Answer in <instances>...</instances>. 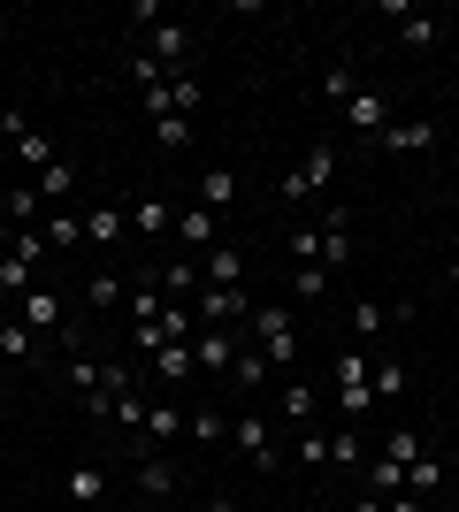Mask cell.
Wrapping results in <instances>:
<instances>
[{
    "instance_id": "6da1fadb",
    "label": "cell",
    "mask_w": 459,
    "mask_h": 512,
    "mask_svg": "<svg viewBox=\"0 0 459 512\" xmlns=\"http://www.w3.org/2000/svg\"><path fill=\"white\" fill-rule=\"evenodd\" d=\"M253 344H261V360L268 367H291L299 360V329H291V306H253Z\"/></svg>"
},
{
    "instance_id": "7a4b0ae2",
    "label": "cell",
    "mask_w": 459,
    "mask_h": 512,
    "mask_svg": "<svg viewBox=\"0 0 459 512\" xmlns=\"http://www.w3.org/2000/svg\"><path fill=\"white\" fill-rule=\"evenodd\" d=\"M329 398H337V413H345V421H360V413L375 406V383H368V352H345V360H337V375H329Z\"/></svg>"
},
{
    "instance_id": "3957f363",
    "label": "cell",
    "mask_w": 459,
    "mask_h": 512,
    "mask_svg": "<svg viewBox=\"0 0 459 512\" xmlns=\"http://www.w3.org/2000/svg\"><path fill=\"white\" fill-rule=\"evenodd\" d=\"M192 321H199V329H245V321H253V299H245V283H238V291H215V283H199Z\"/></svg>"
},
{
    "instance_id": "277c9868",
    "label": "cell",
    "mask_w": 459,
    "mask_h": 512,
    "mask_svg": "<svg viewBox=\"0 0 459 512\" xmlns=\"http://www.w3.org/2000/svg\"><path fill=\"white\" fill-rule=\"evenodd\" d=\"M345 123H352V138H360V146H375V138L398 123V115H391V92H383V85H360V92L345 100Z\"/></svg>"
},
{
    "instance_id": "5b68a950",
    "label": "cell",
    "mask_w": 459,
    "mask_h": 512,
    "mask_svg": "<svg viewBox=\"0 0 459 512\" xmlns=\"http://www.w3.org/2000/svg\"><path fill=\"white\" fill-rule=\"evenodd\" d=\"M0 130H8V146H16V169H23V176H39L46 161H62V153L46 146V130L23 123V107H0Z\"/></svg>"
},
{
    "instance_id": "8992f818",
    "label": "cell",
    "mask_w": 459,
    "mask_h": 512,
    "mask_svg": "<svg viewBox=\"0 0 459 512\" xmlns=\"http://www.w3.org/2000/svg\"><path fill=\"white\" fill-rule=\"evenodd\" d=\"M230 444H238V459H245L253 474L276 467V428H268L261 413H238V421H230Z\"/></svg>"
},
{
    "instance_id": "52a82bcc",
    "label": "cell",
    "mask_w": 459,
    "mask_h": 512,
    "mask_svg": "<svg viewBox=\"0 0 459 512\" xmlns=\"http://www.w3.org/2000/svg\"><path fill=\"white\" fill-rule=\"evenodd\" d=\"M329 176H337V146H314L299 161V169L284 176V207H299V199H314V192H329Z\"/></svg>"
},
{
    "instance_id": "ba28073f",
    "label": "cell",
    "mask_w": 459,
    "mask_h": 512,
    "mask_svg": "<svg viewBox=\"0 0 459 512\" xmlns=\"http://www.w3.org/2000/svg\"><path fill=\"white\" fill-rule=\"evenodd\" d=\"M192 360H199V375H230V360H238V329H199Z\"/></svg>"
},
{
    "instance_id": "9c48e42d",
    "label": "cell",
    "mask_w": 459,
    "mask_h": 512,
    "mask_svg": "<svg viewBox=\"0 0 459 512\" xmlns=\"http://www.w3.org/2000/svg\"><path fill=\"white\" fill-rule=\"evenodd\" d=\"M39 214H46L39 184H8V192H0V222H8V230H39Z\"/></svg>"
},
{
    "instance_id": "30bf717a",
    "label": "cell",
    "mask_w": 459,
    "mask_h": 512,
    "mask_svg": "<svg viewBox=\"0 0 459 512\" xmlns=\"http://www.w3.org/2000/svg\"><path fill=\"white\" fill-rule=\"evenodd\" d=\"M199 283H215V291H238V283H245V253H238V245H215V253H199Z\"/></svg>"
},
{
    "instance_id": "8fae6325",
    "label": "cell",
    "mask_w": 459,
    "mask_h": 512,
    "mask_svg": "<svg viewBox=\"0 0 459 512\" xmlns=\"http://www.w3.org/2000/svg\"><path fill=\"white\" fill-rule=\"evenodd\" d=\"M146 54L176 77V69L192 62V31H184V23H153V46H146Z\"/></svg>"
},
{
    "instance_id": "7c38bea8",
    "label": "cell",
    "mask_w": 459,
    "mask_h": 512,
    "mask_svg": "<svg viewBox=\"0 0 459 512\" xmlns=\"http://www.w3.org/2000/svg\"><path fill=\"white\" fill-rule=\"evenodd\" d=\"M153 375H161L169 390L199 383V360H192V344H153Z\"/></svg>"
},
{
    "instance_id": "4fadbf2b",
    "label": "cell",
    "mask_w": 459,
    "mask_h": 512,
    "mask_svg": "<svg viewBox=\"0 0 459 512\" xmlns=\"http://www.w3.org/2000/svg\"><path fill=\"white\" fill-rule=\"evenodd\" d=\"M16 321H31V329H54V337H62V299H54L46 283H31V291L16 299Z\"/></svg>"
},
{
    "instance_id": "5bb4252c",
    "label": "cell",
    "mask_w": 459,
    "mask_h": 512,
    "mask_svg": "<svg viewBox=\"0 0 459 512\" xmlns=\"http://www.w3.org/2000/svg\"><path fill=\"white\" fill-rule=\"evenodd\" d=\"M352 260V207H329L322 222V268H345Z\"/></svg>"
},
{
    "instance_id": "9a60e30c",
    "label": "cell",
    "mask_w": 459,
    "mask_h": 512,
    "mask_svg": "<svg viewBox=\"0 0 459 512\" xmlns=\"http://www.w3.org/2000/svg\"><path fill=\"white\" fill-rule=\"evenodd\" d=\"M176 237L192 245V260H199V253H215V245H222V237H215V214H207V207H176Z\"/></svg>"
},
{
    "instance_id": "2e32d148",
    "label": "cell",
    "mask_w": 459,
    "mask_h": 512,
    "mask_svg": "<svg viewBox=\"0 0 459 512\" xmlns=\"http://www.w3.org/2000/svg\"><path fill=\"white\" fill-rule=\"evenodd\" d=\"M31 184H39V199H46V207H69V199H77V161H46V169L31 176Z\"/></svg>"
},
{
    "instance_id": "e0dca14e",
    "label": "cell",
    "mask_w": 459,
    "mask_h": 512,
    "mask_svg": "<svg viewBox=\"0 0 459 512\" xmlns=\"http://www.w3.org/2000/svg\"><path fill=\"white\" fill-rule=\"evenodd\" d=\"M421 146H437V123H421V115L414 123H391L375 138V153H421Z\"/></svg>"
},
{
    "instance_id": "ac0fdd59",
    "label": "cell",
    "mask_w": 459,
    "mask_h": 512,
    "mask_svg": "<svg viewBox=\"0 0 459 512\" xmlns=\"http://www.w3.org/2000/svg\"><path fill=\"white\" fill-rule=\"evenodd\" d=\"M62 490H69V505H100V497H108V474L92 467V459H77V467L62 474Z\"/></svg>"
},
{
    "instance_id": "d6986e66",
    "label": "cell",
    "mask_w": 459,
    "mask_h": 512,
    "mask_svg": "<svg viewBox=\"0 0 459 512\" xmlns=\"http://www.w3.org/2000/svg\"><path fill=\"white\" fill-rule=\"evenodd\" d=\"M391 16H398V39L414 46V54H429V46H437V16H414L406 0H391Z\"/></svg>"
},
{
    "instance_id": "ffe728a7",
    "label": "cell",
    "mask_w": 459,
    "mask_h": 512,
    "mask_svg": "<svg viewBox=\"0 0 459 512\" xmlns=\"http://www.w3.org/2000/svg\"><path fill=\"white\" fill-rule=\"evenodd\" d=\"M85 237H92V245H115V237H131V207H92V214H85Z\"/></svg>"
},
{
    "instance_id": "44dd1931",
    "label": "cell",
    "mask_w": 459,
    "mask_h": 512,
    "mask_svg": "<svg viewBox=\"0 0 459 512\" xmlns=\"http://www.w3.org/2000/svg\"><path fill=\"white\" fill-rule=\"evenodd\" d=\"M169 222H176L169 199H131V230L138 237H169Z\"/></svg>"
},
{
    "instance_id": "7402d4cb",
    "label": "cell",
    "mask_w": 459,
    "mask_h": 512,
    "mask_svg": "<svg viewBox=\"0 0 459 512\" xmlns=\"http://www.w3.org/2000/svg\"><path fill=\"white\" fill-rule=\"evenodd\" d=\"M314 413H322V390L291 375V390H284V421H291V428H314Z\"/></svg>"
},
{
    "instance_id": "603a6c76",
    "label": "cell",
    "mask_w": 459,
    "mask_h": 512,
    "mask_svg": "<svg viewBox=\"0 0 459 512\" xmlns=\"http://www.w3.org/2000/svg\"><path fill=\"white\" fill-rule=\"evenodd\" d=\"M46 245H54V253L85 245V214H69V207H46Z\"/></svg>"
},
{
    "instance_id": "cb8c5ba5",
    "label": "cell",
    "mask_w": 459,
    "mask_h": 512,
    "mask_svg": "<svg viewBox=\"0 0 459 512\" xmlns=\"http://www.w3.org/2000/svg\"><path fill=\"white\" fill-rule=\"evenodd\" d=\"M268 375H276V367L261 360V344H238V360H230V383H238V390H261Z\"/></svg>"
},
{
    "instance_id": "d4e9b609",
    "label": "cell",
    "mask_w": 459,
    "mask_h": 512,
    "mask_svg": "<svg viewBox=\"0 0 459 512\" xmlns=\"http://www.w3.org/2000/svg\"><path fill=\"white\" fill-rule=\"evenodd\" d=\"M161 291H169V306L199 299V260H169V268H161Z\"/></svg>"
},
{
    "instance_id": "484cf974",
    "label": "cell",
    "mask_w": 459,
    "mask_h": 512,
    "mask_svg": "<svg viewBox=\"0 0 459 512\" xmlns=\"http://www.w3.org/2000/svg\"><path fill=\"white\" fill-rule=\"evenodd\" d=\"M398 490H406V467L383 459V451H368V497H398Z\"/></svg>"
},
{
    "instance_id": "4316f807",
    "label": "cell",
    "mask_w": 459,
    "mask_h": 512,
    "mask_svg": "<svg viewBox=\"0 0 459 512\" xmlns=\"http://www.w3.org/2000/svg\"><path fill=\"white\" fill-rule=\"evenodd\" d=\"M360 459H368V444H360V421L329 428V467H360Z\"/></svg>"
},
{
    "instance_id": "83f0119b",
    "label": "cell",
    "mask_w": 459,
    "mask_h": 512,
    "mask_svg": "<svg viewBox=\"0 0 459 512\" xmlns=\"http://www.w3.org/2000/svg\"><path fill=\"white\" fill-rule=\"evenodd\" d=\"M176 482H184V474H176L169 459H138V490L146 497H176Z\"/></svg>"
},
{
    "instance_id": "f1b7e54d",
    "label": "cell",
    "mask_w": 459,
    "mask_h": 512,
    "mask_svg": "<svg viewBox=\"0 0 459 512\" xmlns=\"http://www.w3.org/2000/svg\"><path fill=\"white\" fill-rule=\"evenodd\" d=\"M230 199H238V176H230V169H207V176H199V207H207V214L230 207Z\"/></svg>"
},
{
    "instance_id": "f546056e",
    "label": "cell",
    "mask_w": 459,
    "mask_h": 512,
    "mask_svg": "<svg viewBox=\"0 0 459 512\" xmlns=\"http://www.w3.org/2000/svg\"><path fill=\"white\" fill-rule=\"evenodd\" d=\"M406 490H414V497H437V490H444V459H429V451H421L414 467H406Z\"/></svg>"
},
{
    "instance_id": "4dcf8cb0",
    "label": "cell",
    "mask_w": 459,
    "mask_h": 512,
    "mask_svg": "<svg viewBox=\"0 0 459 512\" xmlns=\"http://www.w3.org/2000/svg\"><path fill=\"white\" fill-rule=\"evenodd\" d=\"M184 421H192V413L176 406V398H169V406H146V436H161V444H169V436H184Z\"/></svg>"
},
{
    "instance_id": "1f68e13d",
    "label": "cell",
    "mask_w": 459,
    "mask_h": 512,
    "mask_svg": "<svg viewBox=\"0 0 459 512\" xmlns=\"http://www.w3.org/2000/svg\"><path fill=\"white\" fill-rule=\"evenodd\" d=\"M291 459H299V467H329V428H299Z\"/></svg>"
},
{
    "instance_id": "d6a6232c",
    "label": "cell",
    "mask_w": 459,
    "mask_h": 512,
    "mask_svg": "<svg viewBox=\"0 0 459 512\" xmlns=\"http://www.w3.org/2000/svg\"><path fill=\"white\" fill-rule=\"evenodd\" d=\"M368 383H375V406H383V398L406 390V367H398V360H368Z\"/></svg>"
},
{
    "instance_id": "836d02e7",
    "label": "cell",
    "mask_w": 459,
    "mask_h": 512,
    "mask_svg": "<svg viewBox=\"0 0 459 512\" xmlns=\"http://www.w3.org/2000/svg\"><path fill=\"white\" fill-rule=\"evenodd\" d=\"M0 360H31V321H0Z\"/></svg>"
},
{
    "instance_id": "e575fe53",
    "label": "cell",
    "mask_w": 459,
    "mask_h": 512,
    "mask_svg": "<svg viewBox=\"0 0 459 512\" xmlns=\"http://www.w3.org/2000/svg\"><path fill=\"white\" fill-rule=\"evenodd\" d=\"M85 299L100 306V314H115V306L131 299V291H123V276H92V283H85Z\"/></svg>"
},
{
    "instance_id": "d590c367",
    "label": "cell",
    "mask_w": 459,
    "mask_h": 512,
    "mask_svg": "<svg viewBox=\"0 0 459 512\" xmlns=\"http://www.w3.org/2000/svg\"><path fill=\"white\" fill-rule=\"evenodd\" d=\"M383 459L414 467V459H421V436H414V428H391V436H383Z\"/></svg>"
},
{
    "instance_id": "8d00e7d4",
    "label": "cell",
    "mask_w": 459,
    "mask_h": 512,
    "mask_svg": "<svg viewBox=\"0 0 459 512\" xmlns=\"http://www.w3.org/2000/svg\"><path fill=\"white\" fill-rule=\"evenodd\" d=\"M184 428H192L199 444H222V436H230V421H222L215 406H199V413H192V421H184Z\"/></svg>"
},
{
    "instance_id": "74e56055",
    "label": "cell",
    "mask_w": 459,
    "mask_h": 512,
    "mask_svg": "<svg viewBox=\"0 0 459 512\" xmlns=\"http://www.w3.org/2000/svg\"><path fill=\"white\" fill-rule=\"evenodd\" d=\"M352 92H360V85H352V69H345V62H337V69H322V100H329V107H345Z\"/></svg>"
},
{
    "instance_id": "f35d334b",
    "label": "cell",
    "mask_w": 459,
    "mask_h": 512,
    "mask_svg": "<svg viewBox=\"0 0 459 512\" xmlns=\"http://www.w3.org/2000/svg\"><path fill=\"white\" fill-rule=\"evenodd\" d=\"M291 291H299V299L314 306V299L329 291V268H322V260H314V268H299V276H291Z\"/></svg>"
},
{
    "instance_id": "ab89813d",
    "label": "cell",
    "mask_w": 459,
    "mask_h": 512,
    "mask_svg": "<svg viewBox=\"0 0 459 512\" xmlns=\"http://www.w3.org/2000/svg\"><path fill=\"white\" fill-rule=\"evenodd\" d=\"M153 138H161V146H192V123H184V115H161V123H153Z\"/></svg>"
},
{
    "instance_id": "60d3db41",
    "label": "cell",
    "mask_w": 459,
    "mask_h": 512,
    "mask_svg": "<svg viewBox=\"0 0 459 512\" xmlns=\"http://www.w3.org/2000/svg\"><path fill=\"white\" fill-rule=\"evenodd\" d=\"M383 321H391V306H375V299H360V306H352V329H360V337H375Z\"/></svg>"
},
{
    "instance_id": "b9f144b4",
    "label": "cell",
    "mask_w": 459,
    "mask_h": 512,
    "mask_svg": "<svg viewBox=\"0 0 459 512\" xmlns=\"http://www.w3.org/2000/svg\"><path fill=\"white\" fill-rule=\"evenodd\" d=\"M69 383H77V390L92 398V390H100V360H85V352H69Z\"/></svg>"
},
{
    "instance_id": "7bdbcfd3",
    "label": "cell",
    "mask_w": 459,
    "mask_h": 512,
    "mask_svg": "<svg viewBox=\"0 0 459 512\" xmlns=\"http://www.w3.org/2000/svg\"><path fill=\"white\" fill-rule=\"evenodd\" d=\"M291 260H299V268H314V260H322V230H299V237H291Z\"/></svg>"
},
{
    "instance_id": "ee69618b",
    "label": "cell",
    "mask_w": 459,
    "mask_h": 512,
    "mask_svg": "<svg viewBox=\"0 0 459 512\" xmlns=\"http://www.w3.org/2000/svg\"><path fill=\"white\" fill-rule=\"evenodd\" d=\"M115 421H123V428H146V398H138V390H123V398H115Z\"/></svg>"
},
{
    "instance_id": "f6af8a7d",
    "label": "cell",
    "mask_w": 459,
    "mask_h": 512,
    "mask_svg": "<svg viewBox=\"0 0 459 512\" xmlns=\"http://www.w3.org/2000/svg\"><path fill=\"white\" fill-rule=\"evenodd\" d=\"M444 283H452V291H459V253H452V260H444Z\"/></svg>"
},
{
    "instance_id": "bcb514c9",
    "label": "cell",
    "mask_w": 459,
    "mask_h": 512,
    "mask_svg": "<svg viewBox=\"0 0 459 512\" xmlns=\"http://www.w3.org/2000/svg\"><path fill=\"white\" fill-rule=\"evenodd\" d=\"M8 245H16V230H8V222H0V260H8Z\"/></svg>"
},
{
    "instance_id": "7dc6e473",
    "label": "cell",
    "mask_w": 459,
    "mask_h": 512,
    "mask_svg": "<svg viewBox=\"0 0 459 512\" xmlns=\"http://www.w3.org/2000/svg\"><path fill=\"white\" fill-rule=\"evenodd\" d=\"M352 512H383V497H360V505H352Z\"/></svg>"
},
{
    "instance_id": "c3c4849f",
    "label": "cell",
    "mask_w": 459,
    "mask_h": 512,
    "mask_svg": "<svg viewBox=\"0 0 459 512\" xmlns=\"http://www.w3.org/2000/svg\"><path fill=\"white\" fill-rule=\"evenodd\" d=\"M314 512H352V505H314Z\"/></svg>"
},
{
    "instance_id": "681fc988",
    "label": "cell",
    "mask_w": 459,
    "mask_h": 512,
    "mask_svg": "<svg viewBox=\"0 0 459 512\" xmlns=\"http://www.w3.org/2000/svg\"><path fill=\"white\" fill-rule=\"evenodd\" d=\"M207 512H230V505H207Z\"/></svg>"
},
{
    "instance_id": "f907efd6",
    "label": "cell",
    "mask_w": 459,
    "mask_h": 512,
    "mask_svg": "<svg viewBox=\"0 0 459 512\" xmlns=\"http://www.w3.org/2000/svg\"><path fill=\"white\" fill-rule=\"evenodd\" d=\"M0 192H8V184H0Z\"/></svg>"
}]
</instances>
